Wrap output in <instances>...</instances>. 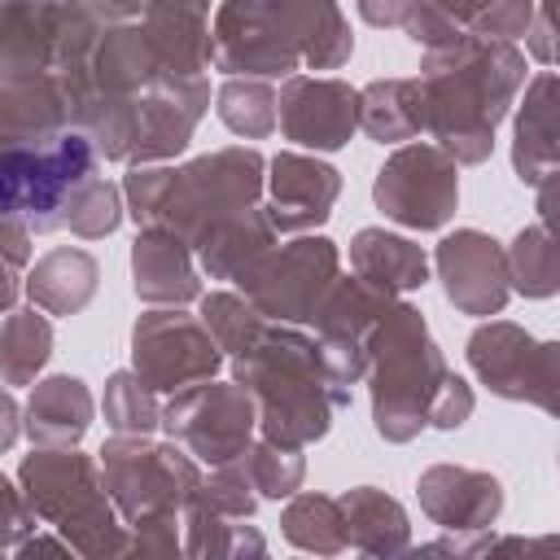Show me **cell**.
<instances>
[{
    "instance_id": "60d3db41",
    "label": "cell",
    "mask_w": 560,
    "mask_h": 560,
    "mask_svg": "<svg viewBox=\"0 0 560 560\" xmlns=\"http://www.w3.org/2000/svg\"><path fill=\"white\" fill-rule=\"evenodd\" d=\"M31 236H35V228H31L22 214L4 210V258H9V271H22V267H26V258H31Z\"/></svg>"
},
{
    "instance_id": "7402d4cb",
    "label": "cell",
    "mask_w": 560,
    "mask_h": 560,
    "mask_svg": "<svg viewBox=\"0 0 560 560\" xmlns=\"http://www.w3.org/2000/svg\"><path fill=\"white\" fill-rule=\"evenodd\" d=\"M92 394L79 376H44L26 398V433L35 446H74L92 424Z\"/></svg>"
},
{
    "instance_id": "bcb514c9",
    "label": "cell",
    "mask_w": 560,
    "mask_h": 560,
    "mask_svg": "<svg viewBox=\"0 0 560 560\" xmlns=\"http://www.w3.org/2000/svg\"><path fill=\"white\" fill-rule=\"evenodd\" d=\"M13 438H18V398H13V394H4V433H0V446L9 451V446H13Z\"/></svg>"
},
{
    "instance_id": "277c9868",
    "label": "cell",
    "mask_w": 560,
    "mask_h": 560,
    "mask_svg": "<svg viewBox=\"0 0 560 560\" xmlns=\"http://www.w3.org/2000/svg\"><path fill=\"white\" fill-rule=\"evenodd\" d=\"M236 381L258 398L262 438L280 446H306L328 433L332 411L350 402V389L337 385L324 341L289 324L267 328L262 341L232 363Z\"/></svg>"
},
{
    "instance_id": "ab89813d",
    "label": "cell",
    "mask_w": 560,
    "mask_h": 560,
    "mask_svg": "<svg viewBox=\"0 0 560 560\" xmlns=\"http://www.w3.org/2000/svg\"><path fill=\"white\" fill-rule=\"evenodd\" d=\"M472 416V389L451 372V381H446V389L438 394V402H433V429H459L464 420Z\"/></svg>"
},
{
    "instance_id": "484cf974",
    "label": "cell",
    "mask_w": 560,
    "mask_h": 560,
    "mask_svg": "<svg viewBox=\"0 0 560 560\" xmlns=\"http://www.w3.org/2000/svg\"><path fill=\"white\" fill-rule=\"evenodd\" d=\"M359 127L381 144L420 136L424 131L420 79H372L359 92Z\"/></svg>"
},
{
    "instance_id": "4dcf8cb0",
    "label": "cell",
    "mask_w": 560,
    "mask_h": 560,
    "mask_svg": "<svg viewBox=\"0 0 560 560\" xmlns=\"http://www.w3.org/2000/svg\"><path fill=\"white\" fill-rule=\"evenodd\" d=\"M201 319H206V328L214 332V341L236 359V354H245V350H254L258 341H262V332L271 328L267 324V315L245 298V293H206L201 298Z\"/></svg>"
},
{
    "instance_id": "83f0119b",
    "label": "cell",
    "mask_w": 560,
    "mask_h": 560,
    "mask_svg": "<svg viewBox=\"0 0 560 560\" xmlns=\"http://www.w3.org/2000/svg\"><path fill=\"white\" fill-rule=\"evenodd\" d=\"M508 271L512 289L525 298H551L560 293V232H551L542 219L521 228L508 245Z\"/></svg>"
},
{
    "instance_id": "7dc6e473",
    "label": "cell",
    "mask_w": 560,
    "mask_h": 560,
    "mask_svg": "<svg viewBox=\"0 0 560 560\" xmlns=\"http://www.w3.org/2000/svg\"><path fill=\"white\" fill-rule=\"evenodd\" d=\"M66 4H88V0H66Z\"/></svg>"
},
{
    "instance_id": "f35d334b",
    "label": "cell",
    "mask_w": 560,
    "mask_h": 560,
    "mask_svg": "<svg viewBox=\"0 0 560 560\" xmlns=\"http://www.w3.org/2000/svg\"><path fill=\"white\" fill-rule=\"evenodd\" d=\"M529 52L542 66H560V0H542L529 22Z\"/></svg>"
},
{
    "instance_id": "74e56055",
    "label": "cell",
    "mask_w": 560,
    "mask_h": 560,
    "mask_svg": "<svg viewBox=\"0 0 560 560\" xmlns=\"http://www.w3.org/2000/svg\"><path fill=\"white\" fill-rule=\"evenodd\" d=\"M0 503H4V551H18L39 516H35V508L26 503V494H22V486L13 477L0 481Z\"/></svg>"
},
{
    "instance_id": "ba28073f",
    "label": "cell",
    "mask_w": 560,
    "mask_h": 560,
    "mask_svg": "<svg viewBox=\"0 0 560 560\" xmlns=\"http://www.w3.org/2000/svg\"><path fill=\"white\" fill-rule=\"evenodd\" d=\"M4 210L22 214L35 232L66 228L70 201L96 175V144L66 127L48 140L4 144Z\"/></svg>"
},
{
    "instance_id": "7c38bea8",
    "label": "cell",
    "mask_w": 560,
    "mask_h": 560,
    "mask_svg": "<svg viewBox=\"0 0 560 560\" xmlns=\"http://www.w3.org/2000/svg\"><path fill=\"white\" fill-rule=\"evenodd\" d=\"M223 346L206 328V319L184 315L179 306L171 311H149L131 328V368L166 394H179L188 385H201L219 372Z\"/></svg>"
},
{
    "instance_id": "c3c4849f",
    "label": "cell",
    "mask_w": 560,
    "mask_h": 560,
    "mask_svg": "<svg viewBox=\"0 0 560 560\" xmlns=\"http://www.w3.org/2000/svg\"><path fill=\"white\" fill-rule=\"evenodd\" d=\"M556 455H560V451H556Z\"/></svg>"
},
{
    "instance_id": "f6af8a7d",
    "label": "cell",
    "mask_w": 560,
    "mask_h": 560,
    "mask_svg": "<svg viewBox=\"0 0 560 560\" xmlns=\"http://www.w3.org/2000/svg\"><path fill=\"white\" fill-rule=\"evenodd\" d=\"M433 4H438V9H446V13H451V18L459 22V26H464V31H472L477 13H481V9L490 4V0H433Z\"/></svg>"
},
{
    "instance_id": "b9f144b4",
    "label": "cell",
    "mask_w": 560,
    "mask_h": 560,
    "mask_svg": "<svg viewBox=\"0 0 560 560\" xmlns=\"http://www.w3.org/2000/svg\"><path fill=\"white\" fill-rule=\"evenodd\" d=\"M411 0H359V13L368 26H402Z\"/></svg>"
},
{
    "instance_id": "30bf717a",
    "label": "cell",
    "mask_w": 560,
    "mask_h": 560,
    "mask_svg": "<svg viewBox=\"0 0 560 560\" xmlns=\"http://www.w3.org/2000/svg\"><path fill=\"white\" fill-rule=\"evenodd\" d=\"M258 424V398L232 381V385H188L179 394H171V402L162 407V429L171 433V442H184L201 464H232L249 451V433Z\"/></svg>"
},
{
    "instance_id": "d6986e66",
    "label": "cell",
    "mask_w": 560,
    "mask_h": 560,
    "mask_svg": "<svg viewBox=\"0 0 560 560\" xmlns=\"http://www.w3.org/2000/svg\"><path fill=\"white\" fill-rule=\"evenodd\" d=\"M512 166L521 184H542L560 175V74L551 70L525 83V96L516 105Z\"/></svg>"
},
{
    "instance_id": "8d00e7d4",
    "label": "cell",
    "mask_w": 560,
    "mask_h": 560,
    "mask_svg": "<svg viewBox=\"0 0 560 560\" xmlns=\"http://www.w3.org/2000/svg\"><path fill=\"white\" fill-rule=\"evenodd\" d=\"M529 22H534V0H490L477 22H472V35H486V39H516V35H529Z\"/></svg>"
},
{
    "instance_id": "7bdbcfd3",
    "label": "cell",
    "mask_w": 560,
    "mask_h": 560,
    "mask_svg": "<svg viewBox=\"0 0 560 560\" xmlns=\"http://www.w3.org/2000/svg\"><path fill=\"white\" fill-rule=\"evenodd\" d=\"M114 9V18H144L153 9H175V4H188V9H210V0H105Z\"/></svg>"
},
{
    "instance_id": "2e32d148",
    "label": "cell",
    "mask_w": 560,
    "mask_h": 560,
    "mask_svg": "<svg viewBox=\"0 0 560 560\" xmlns=\"http://www.w3.org/2000/svg\"><path fill=\"white\" fill-rule=\"evenodd\" d=\"M416 490H420V508L429 512V521L455 534H481L503 512V486L499 477L481 468L433 464L429 472H420Z\"/></svg>"
},
{
    "instance_id": "836d02e7",
    "label": "cell",
    "mask_w": 560,
    "mask_h": 560,
    "mask_svg": "<svg viewBox=\"0 0 560 560\" xmlns=\"http://www.w3.org/2000/svg\"><path fill=\"white\" fill-rule=\"evenodd\" d=\"M298 451H302V446H280V442H271V438L254 442V446L245 451V468H249V477H254V490L267 494V499H289V494L302 486V472H306V464H302Z\"/></svg>"
},
{
    "instance_id": "4fadbf2b",
    "label": "cell",
    "mask_w": 560,
    "mask_h": 560,
    "mask_svg": "<svg viewBox=\"0 0 560 560\" xmlns=\"http://www.w3.org/2000/svg\"><path fill=\"white\" fill-rule=\"evenodd\" d=\"M438 280L442 293L455 311L464 315H499L512 298V271H508V249L477 232V228H455L438 241Z\"/></svg>"
},
{
    "instance_id": "ac0fdd59",
    "label": "cell",
    "mask_w": 560,
    "mask_h": 560,
    "mask_svg": "<svg viewBox=\"0 0 560 560\" xmlns=\"http://www.w3.org/2000/svg\"><path fill=\"white\" fill-rule=\"evenodd\" d=\"M66 13H70L66 0H4L0 79L4 74H48V70H57Z\"/></svg>"
},
{
    "instance_id": "8992f818",
    "label": "cell",
    "mask_w": 560,
    "mask_h": 560,
    "mask_svg": "<svg viewBox=\"0 0 560 560\" xmlns=\"http://www.w3.org/2000/svg\"><path fill=\"white\" fill-rule=\"evenodd\" d=\"M18 486L35 516L52 525L74 551L83 556H122L131 551V534L114 516V499L105 472L92 455L70 446H39L22 459Z\"/></svg>"
},
{
    "instance_id": "cb8c5ba5",
    "label": "cell",
    "mask_w": 560,
    "mask_h": 560,
    "mask_svg": "<svg viewBox=\"0 0 560 560\" xmlns=\"http://www.w3.org/2000/svg\"><path fill=\"white\" fill-rule=\"evenodd\" d=\"M276 241V223L262 206L254 210H241L232 219H223L206 241H201V267L214 276V280H241Z\"/></svg>"
},
{
    "instance_id": "e0dca14e",
    "label": "cell",
    "mask_w": 560,
    "mask_h": 560,
    "mask_svg": "<svg viewBox=\"0 0 560 560\" xmlns=\"http://www.w3.org/2000/svg\"><path fill=\"white\" fill-rule=\"evenodd\" d=\"M66 127H74V105L57 70L0 79V140L4 144L48 140Z\"/></svg>"
},
{
    "instance_id": "5b68a950",
    "label": "cell",
    "mask_w": 560,
    "mask_h": 560,
    "mask_svg": "<svg viewBox=\"0 0 560 560\" xmlns=\"http://www.w3.org/2000/svg\"><path fill=\"white\" fill-rule=\"evenodd\" d=\"M368 376L376 433L385 442H411L433 420V402L451 381V368L416 306L394 302L381 315L368 341Z\"/></svg>"
},
{
    "instance_id": "4316f807",
    "label": "cell",
    "mask_w": 560,
    "mask_h": 560,
    "mask_svg": "<svg viewBox=\"0 0 560 560\" xmlns=\"http://www.w3.org/2000/svg\"><path fill=\"white\" fill-rule=\"evenodd\" d=\"M52 354V324L48 311L39 315V306H13L4 311V332H0V376L9 389L35 385L39 368Z\"/></svg>"
},
{
    "instance_id": "5bb4252c",
    "label": "cell",
    "mask_w": 560,
    "mask_h": 560,
    "mask_svg": "<svg viewBox=\"0 0 560 560\" xmlns=\"http://www.w3.org/2000/svg\"><path fill=\"white\" fill-rule=\"evenodd\" d=\"M359 127V92L341 79L289 74L280 88V131L315 153H332L350 144Z\"/></svg>"
},
{
    "instance_id": "d590c367",
    "label": "cell",
    "mask_w": 560,
    "mask_h": 560,
    "mask_svg": "<svg viewBox=\"0 0 560 560\" xmlns=\"http://www.w3.org/2000/svg\"><path fill=\"white\" fill-rule=\"evenodd\" d=\"M197 499H206L214 512L236 516V521L254 516L258 494H254V477H249V468H245V455H241V459H232V464H214V472L201 481Z\"/></svg>"
},
{
    "instance_id": "7a4b0ae2",
    "label": "cell",
    "mask_w": 560,
    "mask_h": 560,
    "mask_svg": "<svg viewBox=\"0 0 560 560\" xmlns=\"http://www.w3.org/2000/svg\"><path fill=\"white\" fill-rule=\"evenodd\" d=\"M350 52L337 0H223L214 13V66L228 74L289 79L302 66L337 70Z\"/></svg>"
},
{
    "instance_id": "3957f363",
    "label": "cell",
    "mask_w": 560,
    "mask_h": 560,
    "mask_svg": "<svg viewBox=\"0 0 560 560\" xmlns=\"http://www.w3.org/2000/svg\"><path fill=\"white\" fill-rule=\"evenodd\" d=\"M262 171L258 149H219L188 166H136L122 179V197L140 228H166L201 249L223 219L258 206Z\"/></svg>"
},
{
    "instance_id": "f546056e",
    "label": "cell",
    "mask_w": 560,
    "mask_h": 560,
    "mask_svg": "<svg viewBox=\"0 0 560 560\" xmlns=\"http://www.w3.org/2000/svg\"><path fill=\"white\" fill-rule=\"evenodd\" d=\"M214 114L228 131L245 136V140H262L280 127V96L271 92L267 79H254V74H232L223 88H219V101H214Z\"/></svg>"
},
{
    "instance_id": "f1b7e54d",
    "label": "cell",
    "mask_w": 560,
    "mask_h": 560,
    "mask_svg": "<svg viewBox=\"0 0 560 560\" xmlns=\"http://www.w3.org/2000/svg\"><path fill=\"white\" fill-rule=\"evenodd\" d=\"M280 525H284V538L293 547L315 551V556H337V551L350 547L341 499H328V494H298V499H289Z\"/></svg>"
},
{
    "instance_id": "9c48e42d",
    "label": "cell",
    "mask_w": 560,
    "mask_h": 560,
    "mask_svg": "<svg viewBox=\"0 0 560 560\" xmlns=\"http://www.w3.org/2000/svg\"><path fill=\"white\" fill-rule=\"evenodd\" d=\"M337 262L341 258L328 236H298L284 249H267L236 284L267 319L306 324L337 284Z\"/></svg>"
},
{
    "instance_id": "e575fe53",
    "label": "cell",
    "mask_w": 560,
    "mask_h": 560,
    "mask_svg": "<svg viewBox=\"0 0 560 560\" xmlns=\"http://www.w3.org/2000/svg\"><path fill=\"white\" fill-rule=\"evenodd\" d=\"M122 219V192L105 179V175H92L79 197L70 201V214H66V228L83 241H96V236H109Z\"/></svg>"
},
{
    "instance_id": "d4e9b609",
    "label": "cell",
    "mask_w": 560,
    "mask_h": 560,
    "mask_svg": "<svg viewBox=\"0 0 560 560\" xmlns=\"http://www.w3.org/2000/svg\"><path fill=\"white\" fill-rule=\"evenodd\" d=\"M341 512H346V529H350V547L354 551H368V556L407 551V542H411L407 512L385 490L354 486V490L341 494Z\"/></svg>"
},
{
    "instance_id": "603a6c76",
    "label": "cell",
    "mask_w": 560,
    "mask_h": 560,
    "mask_svg": "<svg viewBox=\"0 0 560 560\" xmlns=\"http://www.w3.org/2000/svg\"><path fill=\"white\" fill-rule=\"evenodd\" d=\"M350 267H354V276H363L368 284H376L389 298L411 293L429 280V254L416 241L394 236L385 228H363L350 241Z\"/></svg>"
},
{
    "instance_id": "ffe728a7",
    "label": "cell",
    "mask_w": 560,
    "mask_h": 560,
    "mask_svg": "<svg viewBox=\"0 0 560 560\" xmlns=\"http://www.w3.org/2000/svg\"><path fill=\"white\" fill-rule=\"evenodd\" d=\"M188 249L192 245L184 236H175L166 228H144L131 245L136 298L153 302V306H184V302L201 298V280H197Z\"/></svg>"
},
{
    "instance_id": "6da1fadb",
    "label": "cell",
    "mask_w": 560,
    "mask_h": 560,
    "mask_svg": "<svg viewBox=\"0 0 560 560\" xmlns=\"http://www.w3.org/2000/svg\"><path fill=\"white\" fill-rule=\"evenodd\" d=\"M416 79L424 96V131L459 166H477L490 158L494 127L525 83V57L512 48V39L468 31L446 48H429Z\"/></svg>"
},
{
    "instance_id": "52a82bcc",
    "label": "cell",
    "mask_w": 560,
    "mask_h": 560,
    "mask_svg": "<svg viewBox=\"0 0 560 560\" xmlns=\"http://www.w3.org/2000/svg\"><path fill=\"white\" fill-rule=\"evenodd\" d=\"M101 472L109 499L131 529L171 525L201 490L197 455L175 451V442H149L144 433H118L101 446Z\"/></svg>"
},
{
    "instance_id": "8fae6325",
    "label": "cell",
    "mask_w": 560,
    "mask_h": 560,
    "mask_svg": "<svg viewBox=\"0 0 560 560\" xmlns=\"http://www.w3.org/2000/svg\"><path fill=\"white\" fill-rule=\"evenodd\" d=\"M372 201L385 219L416 232H433L455 214L459 162L442 144H402L376 171Z\"/></svg>"
},
{
    "instance_id": "ee69618b",
    "label": "cell",
    "mask_w": 560,
    "mask_h": 560,
    "mask_svg": "<svg viewBox=\"0 0 560 560\" xmlns=\"http://www.w3.org/2000/svg\"><path fill=\"white\" fill-rule=\"evenodd\" d=\"M538 219L551 232H560V175H551V179L538 184Z\"/></svg>"
},
{
    "instance_id": "1f68e13d",
    "label": "cell",
    "mask_w": 560,
    "mask_h": 560,
    "mask_svg": "<svg viewBox=\"0 0 560 560\" xmlns=\"http://www.w3.org/2000/svg\"><path fill=\"white\" fill-rule=\"evenodd\" d=\"M105 424L114 433H153L162 424V407L153 398V385L131 368V372H114L105 381V398H101Z\"/></svg>"
},
{
    "instance_id": "44dd1931",
    "label": "cell",
    "mask_w": 560,
    "mask_h": 560,
    "mask_svg": "<svg viewBox=\"0 0 560 560\" xmlns=\"http://www.w3.org/2000/svg\"><path fill=\"white\" fill-rule=\"evenodd\" d=\"M101 284V262L79 245H57L26 271V293L48 315H79Z\"/></svg>"
},
{
    "instance_id": "9a60e30c",
    "label": "cell",
    "mask_w": 560,
    "mask_h": 560,
    "mask_svg": "<svg viewBox=\"0 0 560 560\" xmlns=\"http://www.w3.org/2000/svg\"><path fill=\"white\" fill-rule=\"evenodd\" d=\"M267 171V214L276 232H306L332 214V201L341 192L337 166L306 153H276Z\"/></svg>"
},
{
    "instance_id": "d6a6232c",
    "label": "cell",
    "mask_w": 560,
    "mask_h": 560,
    "mask_svg": "<svg viewBox=\"0 0 560 560\" xmlns=\"http://www.w3.org/2000/svg\"><path fill=\"white\" fill-rule=\"evenodd\" d=\"M512 402H534L551 416H560V341H534L525 346L521 363H516V376L508 385Z\"/></svg>"
}]
</instances>
